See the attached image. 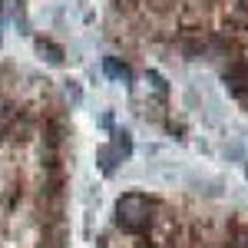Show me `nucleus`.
I'll list each match as a JSON object with an SVG mask.
<instances>
[{"instance_id": "nucleus-1", "label": "nucleus", "mask_w": 248, "mask_h": 248, "mask_svg": "<svg viewBox=\"0 0 248 248\" xmlns=\"http://www.w3.org/2000/svg\"><path fill=\"white\" fill-rule=\"evenodd\" d=\"M66 235V119L46 79L0 66V248Z\"/></svg>"}, {"instance_id": "nucleus-2", "label": "nucleus", "mask_w": 248, "mask_h": 248, "mask_svg": "<svg viewBox=\"0 0 248 248\" xmlns=\"http://www.w3.org/2000/svg\"><path fill=\"white\" fill-rule=\"evenodd\" d=\"M0 20H3V10H0Z\"/></svg>"}]
</instances>
